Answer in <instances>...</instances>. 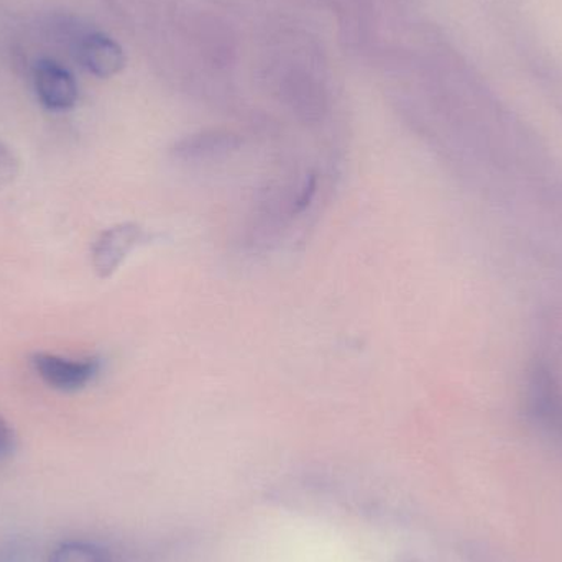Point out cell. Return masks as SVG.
Returning a JSON list of instances; mask_svg holds the SVG:
<instances>
[{"label": "cell", "mask_w": 562, "mask_h": 562, "mask_svg": "<svg viewBox=\"0 0 562 562\" xmlns=\"http://www.w3.org/2000/svg\"><path fill=\"white\" fill-rule=\"evenodd\" d=\"M0 562H32V553L19 541H7L0 544Z\"/></svg>", "instance_id": "obj_7"}, {"label": "cell", "mask_w": 562, "mask_h": 562, "mask_svg": "<svg viewBox=\"0 0 562 562\" xmlns=\"http://www.w3.org/2000/svg\"><path fill=\"white\" fill-rule=\"evenodd\" d=\"M16 177H19V160L13 151L0 142V190L10 187Z\"/></svg>", "instance_id": "obj_6"}, {"label": "cell", "mask_w": 562, "mask_h": 562, "mask_svg": "<svg viewBox=\"0 0 562 562\" xmlns=\"http://www.w3.org/2000/svg\"><path fill=\"white\" fill-rule=\"evenodd\" d=\"M35 89L42 104L53 111H65L78 101L75 78L53 61H43L36 66Z\"/></svg>", "instance_id": "obj_3"}, {"label": "cell", "mask_w": 562, "mask_h": 562, "mask_svg": "<svg viewBox=\"0 0 562 562\" xmlns=\"http://www.w3.org/2000/svg\"><path fill=\"white\" fill-rule=\"evenodd\" d=\"M145 233L137 224L125 223L109 227L92 247V267L101 279H109L121 269L132 250L144 243Z\"/></svg>", "instance_id": "obj_2"}, {"label": "cell", "mask_w": 562, "mask_h": 562, "mask_svg": "<svg viewBox=\"0 0 562 562\" xmlns=\"http://www.w3.org/2000/svg\"><path fill=\"white\" fill-rule=\"evenodd\" d=\"M49 562H109L108 553L88 541H66L55 548Z\"/></svg>", "instance_id": "obj_5"}, {"label": "cell", "mask_w": 562, "mask_h": 562, "mask_svg": "<svg viewBox=\"0 0 562 562\" xmlns=\"http://www.w3.org/2000/svg\"><path fill=\"white\" fill-rule=\"evenodd\" d=\"M32 366L36 375L59 392H78L92 382L101 370L98 359L71 360L53 353H35Z\"/></svg>", "instance_id": "obj_1"}, {"label": "cell", "mask_w": 562, "mask_h": 562, "mask_svg": "<svg viewBox=\"0 0 562 562\" xmlns=\"http://www.w3.org/2000/svg\"><path fill=\"white\" fill-rule=\"evenodd\" d=\"M79 56H81L82 65L99 78H111L115 72L121 71L125 63L121 46L101 33L89 35L81 43Z\"/></svg>", "instance_id": "obj_4"}, {"label": "cell", "mask_w": 562, "mask_h": 562, "mask_svg": "<svg viewBox=\"0 0 562 562\" xmlns=\"http://www.w3.org/2000/svg\"><path fill=\"white\" fill-rule=\"evenodd\" d=\"M15 448V436L9 423L0 416V462L9 458Z\"/></svg>", "instance_id": "obj_8"}]
</instances>
